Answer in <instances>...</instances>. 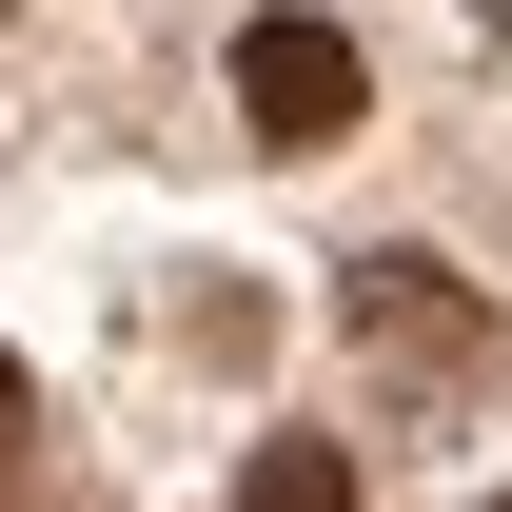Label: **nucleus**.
I'll use <instances>...</instances> for the list:
<instances>
[{
  "label": "nucleus",
  "mask_w": 512,
  "mask_h": 512,
  "mask_svg": "<svg viewBox=\"0 0 512 512\" xmlns=\"http://www.w3.org/2000/svg\"><path fill=\"white\" fill-rule=\"evenodd\" d=\"M355 99H375V60L335 40L316 0H276V20L237 40V119L276 138V158H335V138H355Z\"/></svg>",
  "instance_id": "obj_1"
},
{
  "label": "nucleus",
  "mask_w": 512,
  "mask_h": 512,
  "mask_svg": "<svg viewBox=\"0 0 512 512\" xmlns=\"http://www.w3.org/2000/svg\"><path fill=\"white\" fill-rule=\"evenodd\" d=\"M335 316H355V355H394V375H473V355H493V316L453 296V256H355Z\"/></svg>",
  "instance_id": "obj_2"
},
{
  "label": "nucleus",
  "mask_w": 512,
  "mask_h": 512,
  "mask_svg": "<svg viewBox=\"0 0 512 512\" xmlns=\"http://www.w3.org/2000/svg\"><path fill=\"white\" fill-rule=\"evenodd\" d=\"M237 512H355V453H335V434H276L237 473Z\"/></svg>",
  "instance_id": "obj_3"
},
{
  "label": "nucleus",
  "mask_w": 512,
  "mask_h": 512,
  "mask_svg": "<svg viewBox=\"0 0 512 512\" xmlns=\"http://www.w3.org/2000/svg\"><path fill=\"white\" fill-rule=\"evenodd\" d=\"M20 453H40V394H20V355H0V473H20Z\"/></svg>",
  "instance_id": "obj_4"
},
{
  "label": "nucleus",
  "mask_w": 512,
  "mask_h": 512,
  "mask_svg": "<svg viewBox=\"0 0 512 512\" xmlns=\"http://www.w3.org/2000/svg\"><path fill=\"white\" fill-rule=\"evenodd\" d=\"M493 512H512V493H493Z\"/></svg>",
  "instance_id": "obj_5"
}]
</instances>
